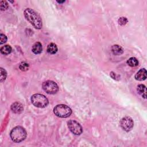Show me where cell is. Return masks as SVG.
<instances>
[{"instance_id":"1","label":"cell","mask_w":147,"mask_h":147,"mask_svg":"<svg viewBox=\"0 0 147 147\" xmlns=\"http://www.w3.org/2000/svg\"><path fill=\"white\" fill-rule=\"evenodd\" d=\"M24 15L25 19L34 26V28L38 29H40L42 28V20L40 16L34 10L30 8H27L24 11Z\"/></svg>"},{"instance_id":"2","label":"cell","mask_w":147,"mask_h":147,"mask_svg":"<svg viewBox=\"0 0 147 147\" xmlns=\"http://www.w3.org/2000/svg\"><path fill=\"white\" fill-rule=\"evenodd\" d=\"M11 138L15 142H20L24 141L26 137V132L20 126L14 128L11 132Z\"/></svg>"},{"instance_id":"3","label":"cell","mask_w":147,"mask_h":147,"mask_svg":"<svg viewBox=\"0 0 147 147\" xmlns=\"http://www.w3.org/2000/svg\"><path fill=\"white\" fill-rule=\"evenodd\" d=\"M54 113L58 117L67 118L70 116L72 113V110L68 106L60 104L56 105L54 107Z\"/></svg>"},{"instance_id":"4","label":"cell","mask_w":147,"mask_h":147,"mask_svg":"<svg viewBox=\"0 0 147 147\" xmlns=\"http://www.w3.org/2000/svg\"><path fill=\"white\" fill-rule=\"evenodd\" d=\"M31 101L34 106L39 108L46 107L49 103L48 98L40 94H33L31 97Z\"/></svg>"},{"instance_id":"5","label":"cell","mask_w":147,"mask_h":147,"mask_svg":"<svg viewBox=\"0 0 147 147\" xmlns=\"http://www.w3.org/2000/svg\"><path fill=\"white\" fill-rule=\"evenodd\" d=\"M42 87L43 90L48 94H56L59 90L58 85L52 81H47L44 82L43 83Z\"/></svg>"},{"instance_id":"6","label":"cell","mask_w":147,"mask_h":147,"mask_svg":"<svg viewBox=\"0 0 147 147\" xmlns=\"http://www.w3.org/2000/svg\"><path fill=\"white\" fill-rule=\"evenodd\" d=\"M67 125L70 131L75 135H80L83 132L82 126L75 120H70L67 122Z\"/></svg>"},{"instance_id":"7","label":"cell","mask_w":147,"mask_h":147,"mask_svg":"<svg viewBox=\"0 0 147 147\" xmlns=\"http://www.w3.org/2000/svg\"><path fill=\"white\" fill-rule=\"evenodd\" d=\"M120 125L123 130L126 132H129L134 126V122L130 117H125L121 119Z\"/></svg>"},{"instance_id":"8","label":"cell","mask_w":147,"mask_h":147,"mask_svg":"<svg viewBox=\"0 0 147 147\" xmlns=\"http://www.w3.org/2000/svg\"><path fill=\"white\" fill-rule=\"evenodd\" d=\"M12 111L16 114H20L24 110L23 105L19 102H16L11 105Z\"/></svg>"},{"instance_id":"9","label":"cell","mask_w":147,"mask_h":147,"mask_svg":"<svg viewBox=\"0 0 147 147\" xmlns=\"http://www.w3.org/2000/svg\"><path fill=\"white\" fill-rule=\"evenodd\" d=\"M146 71L145 68L140 69L135 75V79L137 81H142L146 79Z\"/></svg>"},{"instance_id":"10","label":"cell","mask_w":147,"mask_h":147,"mask_svg":"<svg viewBox=\"0 0 147 147\" xmlns=\"http://www.w3.org/2000/svg\"><path fill=\"white\" fill-rule=\"evenodd\" d=\"M32 52L34 54H40L42 53L43 50V47L40 43L39 42H36L35 43L32 48Z\"/></svg>"},{"instance_id":"11","label":"cell","mask_w":147,"mask_h":147,"mask_svg":"<svg viewBox=\"0 0 147 147\" xmlns=\"http://www.w3.org/2000/svg\"><path fill=\"white\" fill-rule=\"evenodd\" d=\"M112 51L113 54L115 55H121L123 54V48L119 45H114L112 47Z\"/></svg>"},{"instance_id":"12","label":"cell","mask_w":147,"mask_h":147,"mask_svg":"<svg viewBox=\"0 0 147 147\" xmlns=\"http://www.w3.org/2000/svg\"><path fill=\"white\" fill-rule=\"evenodd\" d=\"M137 90L138 91V93L144 98H146V86L144 85H139L137 86Z\"/></svg>"},{"instance_id":"13","label":"cell","mask_w":147,"mask_h":147,"mask_svg":"<svg viewBox=\"0 0 147 147\" xmlns=\"http://www.w3.org/2000/svg\"><path fill=\"white\" fill-rule=\"evenodd\" d=\"M47 52L50 54H55L58 52V47L55 43H50L47 47Z\"/></svg>"},{"instance_id":"14","label":"cell","mask_w":147,"mask_h":147,"mask_svg":"<svg viewBox=\"0 0 147 147\" xmlns=\"http://www.w3.org/2000/svg\"><path fill=\"white\" fill-rule=\"evenodd\" d=\"M0 51H1V53L2 54L5 55H9L11 53L12 47L9 45H6V46H3V47H1Z\"/></svg>"},{"instance_id":"15","label":"cell","mask_w":147,"mask_h":147,"mask_svg":"<svg viewBox=\"0 0 147 147\" xmlns=\"http://www.w3.org/2000/svg\"><path fill=\"white\" fill-rule=\"evenodd\" d=\"M127 64L132 67H134L138 66V61L136 58L132 57L127 60Z\"/></svg>"},{"instance_id":"16","label":"cell","mask_w":147,"mask_h":147,"mask_svg":"<svg viewBox=\"0 0 147 147\" xmlns=\"http://www.w3.org/2000/svg\"><path fill=\"white\" fill-rule=\"evenodd\" d=\"M7 72L3 68H1V82H3L7 78Z\"/></svg>"},{"instance_id":"17","label":"cell","mask_w":147,"mask_h":147,"mask_svg":"<svg viewBox=\"0 0 147 147\" xmlns=\"http://www.w3.org/2000/svg\"><path fill=\"white\" fill-rule=\"evenodd\" d=\"M20 69L23 71H26L29 68V64L26 62H22L19 66Z\"/></svg>"},{"instance_id":"18","label":"cell","mask_w":147,"mask_h":147,"mask_svg":"<svg viewBox=\"0 0 147 147\" xmlns=\"http://www.w3.org/2000/svg\"><path fill=\"white\" fill-rule=\"evenodd\" d=\"M0 4H1V11H5L8 8V4L6 1H1Z\"/></svg>"},{"instance_id":"19","label":"cell","mask_w":147,"mask_h":147,"mask_svg":"<svg viewBox=\"0 0 147 147\" xmlns=\"http://www.w3.org/2000/svg\"><path fill=\"white\" fill-rule=\"evenodd\" d=\"M128 20L126 17H120L119 20V24L121 25H125L128 23Z\"/></svg>"},{"instance_id":"20","label":"cell","mask_w":147,"mask_h":147,"mask_svg":"<svg viewBox=\"0 0 147 147\" xmlns=\"http://www.w3.org/2000/svg\"><path fill=\"white\" fill-rule=\"evenodd\" d=\"M7 41V37L5 34L1 33V35H0V44H3L6 43Z\"/></svg>"},{"instance_id":"21","label":"cell","mask_w":147,"mask_h":147,"mask_svg":"<svg viewBox=\"0 0 147 147\" xmlns=\"http://www.w3.org/2000/svg\"><path fill=\"white\" fill-rule=\"evenodd\" d=\"M57 2H58V3H60H60H64V2H65V1H57Z\"/></svg>"}]
</instances>
